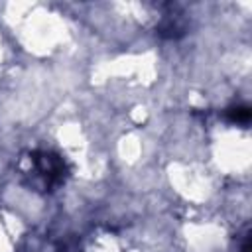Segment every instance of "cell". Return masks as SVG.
Masks as SVG:
<instances>
[{
	"label": "cell",
	"instance_id": "obj_2",
	"mask_svg": "<svg viewBox=\"0 0 252 252\" xmlns=\"http://www.w3.org/2000/svg\"><path fill=\"white\" fill-rule=\"evenodd\" d=\"M228 116L232 122H238V124H248L250 120V110L246 106H236V108H230L228 110Z\"/></svg>",
	"mask_w": 252,
	"mask_h": 252
},
{
	"label": "cell",
	"instance_id": "obj_1",
	"mask_svg": "<svg viewBox=\"0 0 252 252\" xmlns=\"http://www.w3.org/2000/svg\"><path fill=\"white\" fill-rule=\"evenodd\" d=\"M33 169L37 177L43 181L47 189L59 185L65 177V163L59 156L49 154V152H37L33 154Z\"/></svg>",
	"mask_w": 252,
	"mask_h": 252
}]
</instances>
